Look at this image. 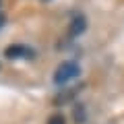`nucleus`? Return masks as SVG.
Returning a JSON list of instances; mask_svg holds the SVG:
<instances>
[{
    "instance_id": "obj_1",
    "label": "nucleus",
    "mask_w": 124,
    "mask_h": 124,
    "mask_svg": "<svg viewBox=\"0 0 124 124\" xmlns=\"http://www.w3.org/2000/svg\"><path fill=\"white\" fill-rule=\"evenodd\" d=\"M79 75H81L79 64L72 62V60H66V62H62L60 66L56 68V72H54V83L56 85H64V83H68V81L77 79Z\"/></svg>"
},
{
    "instance_id": "obj_2",
    "label": "nucleus",
    "mask_w": 124,
    "mask_h": 124,
    "mask_svg": "<svg viewBox=\"0 0 124 124\" xmlns=\"http://www.w3.org/2000/svg\"><path fill=\"white\" fill-rule=\"evenodd\" d=\"M21 56L29 58V56H33V52L29 48H25V46H10V48H6V58L8 60H15V58H21Z\"/></svg>"
},
{
    "instance_id": "obj_3",
    "label": "nucleus",
    "mask_w": 124,
    "mask_h": 124,
    "mask_svg": "<svg viewBox=\"0 0 124 124\" xmlns=\"http://www.w3.org/2000/svg\"><path fill=\"white\" fill-rule=\"evenodd\" d=\"M85 27H87V21H85V17H83V15H77V17L72 19V23H70V35H72V37L81 35V33L85 31Z\"/></svg>"
},
{
    "instance_id": "obj_4",
    "label": "nucleus",
    "mask_w": 124,
    "mask_h": 124,
    "mask_svg": "<svg viewBox=\"0 0 124 124\" xmlns=\"http://www.w3.org/2000/svg\"><path fill=\"white\" fill-rule=\"evenodd\" d=\"M48 124H66V122H64V116L62 114H54V116H50Z\"/></svg>"
},
{
    "instance_id": "obj_5",
    "label": "nucleus",
    "mask_w": 124,
    "mask_h": 124,
    "mask_svg": "<svg viewBox=\"0 0 124 124\" xmlns=\"http://www.w3.org/2000/svg\"><path fill=\"white\" fill-rule=\"evenodd\" d=\"M4 23H6V19H4V15L0 13V29H2V25H4Z\"/></svg>"
}]
</instances>
